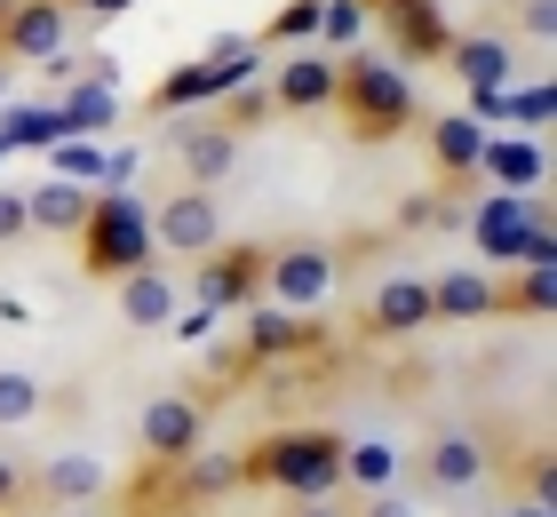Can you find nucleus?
<instances>
[{
    "label": "nucleus",
    "mask_w": 557,
    "mask_h": 517,
    "mask_svg": "<svg viewBox=\"0 0 557 517\" xmlns=\"http://www.w3.org/2000/svg\"><path fill=\"white\" fill-rule=\"evenodd\" d=\"M136 168H144V151H136V144L104 151V184H96V192H128V184H136Z\"/></svg>",
    "instance_id": "72a5a7b5"
},
{
    "label": "nucleus",
    "mask_w": 557,
    "mask_h": 517,
    "mask_svg": "<svg viewBox=\"0 0 557 517\" xmlns=\"http://www.w3.org/2000/svg\"><path fill=\"white\" fill-rule=\"evenodd\" d=\"M494 127H478L470 112H438V127H430V151H438V175H470L478 168V144H486Z\"/></svg>",
    "instance_id": "5701e85b"
},
{
    "label": "nucleus",
    "mask_w": 557,
    "mask_h": 517,
    "mask_svg": "<svg viewBox=\"0 0 557 517\" xmlns=\"http://www.w3.org/2000/svg\"><path fill=\"white\" fill-rule=\"evenodd\" d=\"M263 40H271V48H311V40H319V0H287V9L271 16Z\"/></svg>",
    "instance_id": "7c9ffc66"
},
{
    "label": "nucleus",
    "mask_w": 557,
    "mask_h": 517,
    "mask_svg": "<svg viewBox=\"0 0 557 517\" xmlns=\"http://www.w3.org/2000/svg\"><path fill=\"white\" fill-rule=\"evenodd\" d=\"M367 517H414V509L398 502V494H367Z\"/></svg>",
    "instance_id": "58836bf2"
},
{
    "label": "nucleus",
    "mask_w": 557,
    "mask_h": 517,
    "mask_svg": "<svg viewBox=\"0 0 557 517\" xmlns=\"http://www.w3.org/2000/svg\"><path fill=\"white\" fill-rule=\"evenodd\" d=\"M24 231H33V223H24V192H9V184H0V247H16Z\"/></svg>",
    "instance_id": "f704fd0d"
},
{
    "label": "nucleus",
    "mask_w": 557,
    "mask_h": 517,
    "mask_svg": "<svg viewBox=\"0 0 557 517\" xmlns=\"http://www.w3.org/2000/svg\"><path fill=\"white\" fill-rule=\"evenodd\" d=\"M9 9H16V0H0V24H9Z\"/></svg>",
    "instance_id": "a18cd8bd"
},
{
    "label": "nucleus",
    "mask_w": 557,
    "mask_h": 517,
    "mask_svg": "<svg viewBox=\"0 0 557 517\" xmlns=\"http://www.w3.org/2000/svg\"><path fill=\"white\" fill-rule=\"evenodd\" d=\"M0 517H33V509H0Z\"/></svg>",
    "instance_id": "49530a36"
},
{
    "label": "nucleus",
    "mask_w": 557,
    "mask_h": 517,
    "mask_svg": "<svg viewBox=\"0 0 557 517\" xmlns=\"http://www.w3.org/2000/svg\"><path fill=\"white\" fill-rule=\"evenodd\" d=\"M367 327L383 334V343H407V334H422V327H430V279H414V271L383 279V287L367 295Z\"/></svg>",
    "instance_id": "4468645a"
},
{
    "label": "nucleus",
    "mask_w": 557,
    "mask_h": 517,
    "mask_svg": "<svg viewBox=\"0 0 557 517\" xmlns=\"http://www.w3.org/2000/svg\"><path fill=\"white\" fill-rule=\"evenodd\" d=\"M81 239V271L88 279H112L120 271H144V263H160V247H151V207L136 192H96L88 199V223L72 231Z\"/></svg>",
    "instance_id": "f03ea898"
},
{
    "label": "nucleus",
    "mask_w": 557,
    "mask_h": 517,
    "mask_svg": "<svg viewBox=\"0 0 557 517\" xmlns=\"http://www.w3.org/2000/svg\"><path fill=\"white\" fill-rule=\"evenodd\" d=\"M136 438H144V454H151V461H184V454H199V438H208V414H199V398L168 391V398H151V406H144Z\"/></svg>",
    "instance_id": "1a4fd4ad"
},
{
    "label": "nucleus",
    "mask_w": 557,
    "mask_h": 517,
    "mask_svg": "<svg viewBox=\"0 0 557 517\" xmlns=\"http://www.w3.org/2000/svg\"><path fill=\"white\" fill-rule=\"evenodd\" d=\"M151 247L184 255V263H199L208 247H223V207H215V192H199V184L168 192L160 207H151Z\"/></svg>",
    "instance_id": "39448f33"
},
{
    "label": "nucleus",
    "mask_w": 557,
    "mask_h": 517,
    "mask_svg": "<svg viewBox=\"0 0 557 517\" xmlns=\"http://www.w3.org/2000/svg\"><path fill=\"white\" fill-rule=\"evenodd\" d=\"M374 16H383V33H391V48L407 64L446 57V40H454V24L438 16V0H374Z\"/></svg>",
    "instance_id": "9d476101"
},
{
    "label": "nucleus",
    "mask_w": 557,
    "mask_h": 517,
    "mask_svg": "<svg viewBox=\"0 0 557 517\" xmlns=\"http://www.w3.org/2000/svg\"><path fill=\"white\" fill-rule=\"evenodd\" d=\"M64 40H72L64 0H16L9 24H0V57L9 64H48V57H64Z\"/></svg>",
    "instance_id": "6e6552de"
},
{
    "label": "nucleus",
    "mask_w": 557,
    "mask_h": 517,
    "mask_svg": "<svg viewBox=\"0 0 557 517\" xmlns=\"http://www.w3.org/2000/svg\"><path fill=\"white\" fill-rule=\"evenodd\" d=\"M168 470H175V494L184 502H215V494L239 485V454H184V461H168Z\"/></svg>",
    "instance_id": "b1692460"
},
{
    "label": "nucleus",
    "mask_w": 557,
    "mask_h": 517,
    "mask_svg": "<svg viewBox=\"0 0 557 517\" xmlns=\"http://www.w3.org/2000/svg\"><path fill=\"white\" fill-rule=\"evenodd\" d=\"M57 112H64V127L72 136H104V127H120V88L112 81H64V96H57Z\"/></svg>",
    "instance_id": "4be33fe9"
},
{
    "label": "nucleus",
    "mask_w": 557,
    "mask_h": 517,
    "mask_svg": "<svg viewBox=\"0 0 557 517\" xmlns=\"http://www.w3.org/2000/svg\"><path fill=\"white\" fill-rule=\"evenodd\" d=\"M88 184H64V175H48V184H33V192H24V223H33V231H64V239H72V231H81L88 223Z\"/></svg>",
    "instance_id": "412c9836"
},
{
    "label": "nucleus",
    "mask_w": 557,
    "mask_h": 517,
    "mask_svg": "<svg viewBox=\"0 0 557 517\" xmlns=\"http://www.w3.org/2000/svg\"><path fill=\"white\" fill-rule=\"evenodd\" d=\"M120 9H136V0H88V16H120Z\"/></svg>",
    "instance_id": "a19ab883"
},
{
    "label": "nucleus",
    "mask_w": 557,
    "mask_h": 517,
    "mask_svg": "<svg viewBox=\"0 0 557 517\" xmlns=\"http://www.w3.org/2000/svg\"><path fill=\"white\" fill-rule=\"evenodd\" d=\"M534 192H494V199H478L470 207V247L486 255V263H518L525 239H534Z\"/></svg>",
    "instance_id": "423d86ee"
},
{
    "label": "nucleus",
    "mask_w": 557,
    "mask_h": 517,
    "mask_svg": "<svg viewBox=\"0 0 557 517\" xmlns=\"http://www.w3.org/2000/svg\"><path fill=\"white\" fill-rule=\"evenodd\" d=\"M112 295H120V327H168L175 310H184V295H175V279L160 263H144V271H120L112 279Z\"/></svg>",
    "instance_id": "f3484780"
},
{
    "label": "nucleus",
    "mask_w": 557,
    "mask_h": 517,
    "mask_svg": "<svg viewBox=\"0 0 557 517\" xmlns=\"http://www.w3.org/2000/svg\"><path fill=\"white\" fill-rule=\"evenodd\" d=\"M486 470H494V454H486V438H470V430L430 438V454H422V485L430 494H470Z\"/></svg>",
    "instance_id": "ddd939ff"
},
{
    "label": "nucleus",
    "mask_w": 557,
    "mask_h": 517,
    "mask_svg": "<svg viewBox=\"0 0 557 517\" xmlns=\"http://www.w3.org/2000/svg\"><path fill=\"white\" fill-rule=\"evenodd\" d=\"M271 112H278V103H271V88H256V81L223 96V127H232V136H239V127H263Z\"/></svg>",
    "instance_id": "2f4dec72"
},
{
    "label": "nucleus",
    "mask_w": 557,
    "mask_h": 517,
    "mask_svg": "<svg viewBox=\"0 0 557 517\" xmlns=\"http://www.w3.org/2000/svg\"><path fill=\"white\" fill-rule=\"evenodd\" d=\"M302 350H319L311 310H278V303L247 310V358H302Z\"/></svg>",
    "instance_id": "dca6fc26"
},
{
    "label": "nucleus",
    "mask_w": 557,
    "mask_h": 517,
    "mask_svg": "<svg viewBox=\"0 0 557 517\" xmlns=\"http://www.w3.org/2000/svg\"><path fill=\"white\" fill-rule=\"evenodd\" d=\"M57 136H72L57 103H9V112H0V144H9V151H40Z\"/></svg>",
    "instance_id": "a878e982"
},
{
    "label": "nucleus",
    "mask_w": 557,
    "mask_h": 517,
    "mask_svg": "<svg viewBox=\"0 0 557 517\" xmlns=\"http://www.w3.org/2000/svg\"><path fill=\"white\" fill-rule=\"evenodd\" d=\"M518 33H525V40H549V33H557V0H525V9H518Z\"/></svg>",
    "instance_id": "c9c22d12"
},
{
    "label": "nucleus",
    "mask_w": 557,
    "mask_h": 517,
    "mask_svg": "<svg viewBox=\"0 0 557 517\" xmlns=\"http://www.w3.org/2000/svg\"><path fill=\"white\" fill-rule=\"evenodd\" d=\"M430 319H446V327L494 319V279L486 271H438L430 279Z\"/></svg>",
    "instance_id": "aec40b11"
},
{
    "label": "nucleus",
    "mask_w": 557,
    "mask_h": 517,
    "mask_svg": "<svg viewBox=\"0 0 557 517\" xmlns=\"http://www.w3.org/2000/svg\"><path fill=\"white\" fill-rule=\"evenodd\" d=\"M40 494H48V509L104 502V494H112V470H104L96 454H48V461H40Z\"/></svg>",
    "instance_id": "6ab92c4d"
},
{
    "label": "nucleus",
    "mask_w": 557,
    "mask_h": 517,
    "mask_svg": "<svg viewBox=\"0 0 557 517\" xmlns=\"http://www.w3.org/2000/svg\"><path fill=\"white\" fill-rule=\"evenodd\" d=\"M446 72L462 88H510L518 57H510V40H502V33H454L446 40Z\"/></svg>",
    "instance_id": "a211bd4d"
},
{
    "label": "nucleus",
    "mask_w": 557,
    "mask_h": 517,
    "mask_svg": "<svg viewBox=\"0 0 557 517\" xmlns=\"http://www.w3.org/2000/svg\"><path fill=\"white\" fill-rule=\"evenodd\" d=\"M16 502H24V461L0 454V509H16Z\"/></svg>",
    "instance_id": "4c0bfd02"
},
{
    "label": "nucleus",
    "mask_w": 557,
    "mask_h": 517,
    "mask_svg": "<svg viewBox=\"0 0 557 517\" xmlns=\"http://www.w3.org/2000/svg\"><path fill=\"white\" fill-rule=\"evenodd\" d=\"M502 517H557V509H542V502H525V509H502Z\"/></svg>",
    "instance_id": "79ce46f5"
},
{
    "label": "nucleus",
    "mask_w": 557,
    "mask_h": 517,
    "mask_svg": "<svg viewBox=\"0 0 557 517\" xmlns=\"http://www.w3.org/2000/svg\"><path fill=\"white\" fill-rule=\"evenodd\" d=\"M48 406V391L24 367H0V430H16V422H33V414Z\"/></svg>",
    "instance_id": "c756f323"
},
{
    "label": "nucleus",
    "mask_w": 557,
    "mask_h": 517,
    "mask_svg": "<svg viewBox=\"0 0 557 517\" xmlns=\"http://www.w3.org/2000/svg\"><path fill=\"white\" fill-rule=\"evenodd\" d=\"M295 517H343V509H326V502H302V509H295Z\"/></svg>",
    "instance_id": "37998d69"
},
{
    "label": "nucleus",
    "mask_w": 557,
    "mask_h": 517,
    "mask_svg": "<svg viewBox=\"0 0 557 517\" xmlns=\"http://www.w3.org/2000/svg\"><path fill=\"white\" fill-rule=\"evenodd\" d=\"M343 485H359V494H391V485H398V446H391V438H359V446H343Z\"/></svg>",
    "instance_id": "393cba45"
},
{
    "label": "nucleus",
    "mask_w": 557,
    "mask_h": 517,
    "mask_svg": "<svg viewBox=\"0 0 557 517\" xmlns=\"http://www.w3.org/2000/svg\"><path fill=\"white\" fill-rule=\"evenodd\" d=\"M335 271H343V255L326 247V239L271 247V263H263V295H271L278 310H319L326 295H335Z\"/></svg>",
    "instance_id": "20e7f679"
},
{
    "label": "nucleus",
    "mask_w": 557,
    "mask_h": 517,
    "mask_svg": "<svg viewBox=\"0 0 557 517\" xmlns=\"http://www.w3.org/2000/svg\"><path fill=\"white\" fill-rule=\"evenodd\" d=\"M335 64L343 57H326V48H287V64L271 72V103L278 112H326L335 103Z\"/></svg>",
    "instance_id": "9b49d317"
},
{
    "label": "nucleus",
    "mask_w": 557,
    "mask_h": 517,
    "mask_svg": "<svg viewBox=\"0 0 557 517\" xmlns=\"http://www.w3.org/2000/svg\"><path fill=\"white\" fill-rule=\"evenodd\" d=\"M470 175H486L494 192H542L549 184V151L534 136H510V127H502V136L478 144V168Z\"/></svg>",
    "instance_id": "f8f14e48"
},
{
    "label": "nucleus",
    "mask_w": 557,
    "mask_h": 517,
    "mask_svg": "<svg viewBox=\"0 0 557 517\" xmlns=\"http://www.w3.org/2000/svg\"><path fill=\"white\" fill-rule=\"evenodd\" d=\"M64 9H88V0H64Z\"/></svg>",
    "instance_id": "de8ad7c7"
},
{
    "label": "nucleus",
    "mask_w": 557,
    "mask_h": 517,
    "mask_svg": "<svg viewBox=\"0 0 557 517\" xmlns=\"http://www.w3.org/2000/svg\"><path fill=\"white\" fill-rule=\"evenodd\" d=\"M175 160H184V175L199 192H215L223 175L239 168V136L223 120H184V136H175Z\"/></svg>",
    "instance_id": "2eb2a0df"
},
{
    "label": "nucleus",
    "mask_w": 557,
    "mask_h": 517,
    "mask_svg": "<svg viewBox=\"0 0 557 517\" xmlns=\"http://www.w3.org/2000/svg\"><path fill=\"white\" fill-rule=\"evenodd\" d=\"M0 103H9V57H0Z\"/></svg>",
    "instance_id": "c03bdc74"
},
{
    "label": "nucleus",
    "mask_w": 557,
    "mask_h": 517,
    "mask_svg": "<svg viewBox=\"0 0 557 517\" xmlns=\"http://www.w3.org/2000/svg\"><path fill=\"white\" fill-rule=\"evenodd\" d=\"M549 295H557V271H549V263H525V271H518V287H494V310L549 319Z\"/></svg>",
    "instance_id": "cd10ccee"
},
{
    "label": "nucleus",
    "mask_w": 557,
    "mask_h": 517,
    "mask_svg": "<svg viewBox=\"0 0 557 517\" xmlns=\"http://www.w3.org/2000/svg\"><path fill=\"white\" fill-rule=\"evenodd\" d=\"M48 175H64V184H104V144H88V136H57L48 144Z\"/></svg>",
    "instance_id": "bb28decb"
},
{
    "label": "nucleus",
    "mask_w": 557,
    "mask_h": 517,
    "mask_svg": "<svg viewBox=\"0 0 557 517\" xmlns=\"http://www.w3.org/2000/svg\"><path fill=\"white\" fill-rule=\"evenodd\" d=\"M549 127V88L534 81V88H510V96H502V127Z\"/></svg>",
    "instance_id": "473e14b6"
},
{
    "label": "nucleus",
    "mask_w": 557,
    "mask_h": 517,
    "mask_svg": "<svg viewBox=\"0 0 557 517\" xmlns=\"http://www.w3.org/2000/svg\"><path fill=\"white\" fill-rule=\"evenodd\" d=\"M319 40H326V57L359 48L367 40V0H319Z\"/></svg>",
    "instance_id": "c85d7f7f"
},
{
    "label": "nucleus",
    "mask_w": 557,
    "mask_h": 517,
    "mask_svg": "<svg viewBox=\"0 0 557 517\" xmlns=\"http://www.w3.org/2000/svg\"><path fill=\"white\" fill-rule=\"evenodd\" d=\"M168 327L184 334V343H208V334H215V310H208V303H199V310H175Z\"/></svg>",
    "instance_id": "e433bc0d"
},
{
    "label": "nucleus",
    "mask_w": 557,
    "mask_h": 517,
    "mask_svg": "<svg viewBox=\"0 0 557 517\" xmlns=\"http://www.w3.org/2000/svg\"><path fill=\"white\" fill-rule=\"evenodd\" d=\"M48 517H112L104 502H81V509H48Z\"/></svg>",
    "instance_id": "ea45409f"
},
{
    "label": "nucleus",
    "mask_w": 557,
    "mask_h": 517,
    "mask_svg": "<svg viewBox=\"0 0 557 517\" xmlns=\"http://www.w3.org/2000/svg\"><path fill=\"white\" fill-rule=\"evenodd\" d=\"M343 446L350 438H335V430H278V438L239 454V478L278 485V494H295V502H326L343 485Z\"/></svg>",
    "instance_id": "f257e3e1"
},
{
    "label": "nucleus",
    "mask_w": 557,
    "mask_h": 517,
    "mask_svg": "<svg viewBox=\"0 0 557 517\" xmlns=\"http://www.w3.org/2000/svg\"><path fill=\"white\" fill-rule=\"evenodd\" d=\"M335 103L350 112V127H359L367 144L414 127V88H407V72H398L391 57H350V64H335Z\"/></svg>",
    "instance_id": "7ed1b4c3"
},
{
    "label": "nucleus",
    "mask_w": 557,
    "mask_h": 517,
    "mask_svg": "<svg viewBox=\"0 0 557 517\" xmlns=\"http://www.w3.org/2000/svg\"><path fill=\"white\" fill-rule=\"evenodd\" d=\"M263 263H271V247H208L199 255V303L208 310H247L263 295Z\"/></svg>",
    "instance_id": "0eeeda50"
}]
</instances>
